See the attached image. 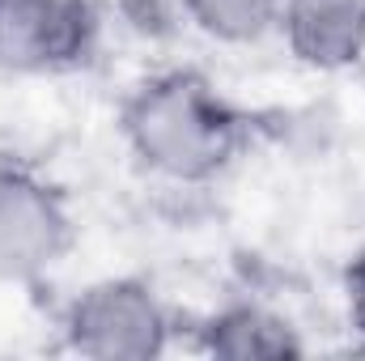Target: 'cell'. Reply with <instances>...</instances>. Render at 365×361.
I'll return each instance as SVG.
<instances>
[{
    "label": "cell",
    "instance_id": "obj_1",
    "mask_svg": "<svg viewBox=\"0 0 365 361\" xmlns=\"http://www.w3.org/2000/svg\"><path fill=\"white\" fill-rule=\"evenodd\" d=\"M119 141L145 175L200 187L247 153L251 119L204 73L166 68L136 81L119 102Z\"/></svg>",
    "mask_w": 365,
    "mask_h": 361
},
{
    "label": "cell",
    "instance_id": "obj_2",
    "mask_svg": "<svg viewBox=\"0 0 365 361\" xmlns=\"http://www.w3.org/2000/svg\"><path fill=\"white\" fill-rule=\"evenodd\" d=\"M60 340L90 361H153L175 340V315L145 276H102L64 302Z\"/></svg>",
    "mask_w": 365,
    "mask_h": 361
},
{
    "label": "cell",
    "instance_id": "obj_3",
    "mask_svg": "<svg viewBox=\"0 0 365 361\" xmlns=\"http://www.w3.org/2000/svg\"><path fill=\"white\" fill-rule=\"evenodd\" d=\"M77 247L68 191L34 166L0 162V285H34Z\"/></svg>",
    "mask_w": 365,
    "mask_h": 361
},
{
    "label": "cell",
    "instance_id": "obj_4",
    "mask_svg": "<svg viewBox=\"0 0 365 361\" xmlns=\"http://www.w3.org/2000/svg\"><path fill=\"white\" fill-rule=\"evenodd\" d=\"M93 0H0V68L73 73L98 47Z\"/></svg>",
    "mask_w": 365,
    "mask_h": 361
},
{
    "label": "cell",
    "instance_id": "obj_5",
    "mask_svg": "<svg viewBox=\"0 0 365 361\" xmlns=\"http://www.w3.org/2000/svg\"><path fill=\"white\" fill-rule=\"evenodd\" d=\"M276 34L310 73H344L365 60V0H284Z\"/></svg>",
    "mask_w": 365,
    "mask_h": 361
},
{
    "label": "cell",
    "instance_id": "obj_6",
    "mask_svg": "<svg viewBox=\"0 0 365 361\" xmlns=\"http://www.w3.org/2000/svg\"><path fill=\"white\" fill-rule=\"evenodd\" d=\"M200 353L221 361H293L306 353V340L272 306L230 302L200 323Z\"/></svg>",
    "mask_w": 365,
    "mask_h": 361
},
{
    "label": "cell",
    "instance_id": "obj_7",
    "mask_svg": "<svg viewBox=\"0 0 365 361\" xmlns=\"http://www.w3.org/2000/svg\"><path fill=\"white\" fill-rule=\"evenodd\" d=\"M179 4L204 39L225 47H247L259 43L264 34H276L284 0H179Z\"/></svg>",
    "mask_w": 365,
    "mask_h": 361
},
{
    "label": "cell",
    "instance_id": "obj_8",
    "mask_svg": "<svg viewBox=\"0 0 365 361\" xmlns=\"http://www.w3.org/2000/svg\"><path fill=\"white\" fill-rule=\"evenodd\" d=\"M344 306H349V323L365 340V247L349 260L344 268Z\"/></svg>",
    "mask_w": 365,
    "mask_h": 361
}]
</instances>
